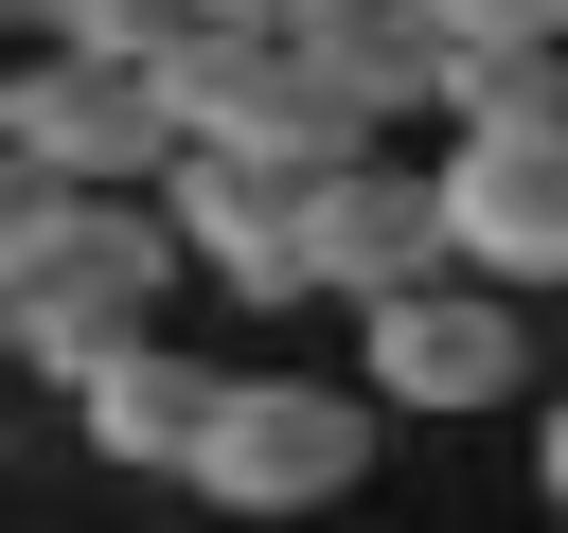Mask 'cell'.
Here are the masks:
<instances>
[{
  "mask_svg": "<svg viewBox=\"0 0 568 533\" xmlns=\"http://www.w3.org/2000/svg\"><path fill=\"white\" fill-rule=\"evenodd\" d=\"M160 284H178L160 195H36V213L0 231V355L71 391L89 355H124V338L160 320Z\"/></svg>",
  "mask_w": 568,
  "mask_h": 533,
  "instance_id": "6da1fadb",
  "label": "cell"
},
{
  "mask_svg": "<svg viewBox=\"0 0 568 533\" xmlns=\"http://www.w3.org/2000/svg\"><path fill=\"white\" fill-rule=\"evenodd\" d=\"M373 480V391H320V373H213V426H195V462H178V497H213V515H337Z\"/></svg>",
  "mask_w": 568,
  "mask_h": 533,
  "instance_id": "7a4b0ae2",
  "label": "cell"
},
{
  "mask_svg": "<svg viewBox=\"0 0 568 533\" xmlns=\"http://www.w3.org/2000/svg\"><path fill=\"white\" fill-rule=\"evenodd\" d=\"M355 391L373 409H515L532 391V320H515V284H479V266H426V284H390V302H355Z\"/></svg>",
  "mask_w": 568,
  "mask_h": 533,
  "instance_id": "3957f363",
  "label": "cell"
},
{
  "mask_svg": "<svg viewBox=\"0 0 568 533\" xmlns=\"http://www.w3.org/2000/svg\"><path fill=\"white\" fill-rule=\"evenodd\" d=\"M0 142H18L53 195H124V178H160V160H178V124H160L142 53H89V36L0 53Z\"/></svg>",
  "mask_w": 568,
  "mask_h": 533,
  "instance_id": "277c9868",
  "label": "cell"
},
{
  "mask_svg": "<svg viewBox=\"0 0 568 533\" xmlns=\"http://www.w3.org/2000/svg\"><path fill=\"white\" fill-rule=\"evenodd\" d=\"M444 266H479V284H568V107L550 124H462L444 160Z\"/></svg>",
  "mask_w": 568,
  "mask_h": 533,
  "instance_id": "5b68a950",
  "label": "cell"
},
{
  "mask_svg": "<svg viewBox=\"0 0 568 533\" xmlns=\"http://www.w3.org/2000/svg\"><path fill=\"white\" fill-rule=\"evenodd\" d=\"M444 266V178L408 160V142H337L320 178H302V284L320 302H390V284H426Z\"/></svg>",
  "mask_w": 568,
  "mask_h": 533,
  "instance_id": "8992f818",
  "label": "cell"
},
{
  "mask_svg": "<svg viewBox=\"0 0 568 533\" xmlns=\"http://www.w3.org/2000/svg\"><path fill=\"white\" fill-rule=\"evenodd\" d=\"M160 231H178L213 284H248V302H302V178H284V160L178 142V160H160Z\"/></svg>",
  "mask_w": 568,
  "mask_h": 533,
  "instance_id": "52a82bcc",
  "label": "cell"
},
{
  "mask_svg": "<svg viewBox=\"0 0 568 533\" xmlns=\"http://www.w3.org/2000/svg\"><path fill=\"white\" fill-rule=\"evenodd\" d=\"M426 53H444V36H426L408 0H302V18H284V71H302V107H320L337 142H390V124L426 107Z\"/></svg>",
  "mask_w": 568,
  "mask_h": 533,
  "instance_id": "ba28073f",
  "label": "cell"
},
{
  "mask_svg": "<svg viewBox=\"0 0 568 533\" xmlns=\"http://www.w3.org/2000/svg\"><path fill=\"white\" fill-rule=\"evenodd\" d=\"M71 426H89L106 462H142V480H178V462H195V426H213V373H195V355H178V338L142 320L124 355H89V373H71Z\"/></svg>",
  "mask_w": 568,
  "mask_h": 533,
  "instance_id": "9c48e42d",
  "label": "cell"
},
{
  "mask_svg": "<svg viewBox=\"0 0 568 533\" xmlns=\"http://www.w3.org/2000/svg\"><path fill=\"white\" fill-rule=\"evenodd\" d=\"M426 107H444V142H462V124H550V107H568V53H550V36H444V53H426Z\"/></svg>",
  "mask_w": 568,
  "mask_h": 533,
  "instance_id": "30bf717a",
  "label": "cell"
},
{
  "mask_svg": "<svg viewBox=\"0 0 568 533\" xmlns=\"http://www.w3.org/2000/svg\"><path fill=\"white\" fill-rule=\"evenodd\" d=\"M408 18H426V36H550V53H568V0H408Z\"/></svg>",
  "mask_w": 568,
  "mask_h": 533,
  "instance_id": "8fae6325",
  "label": "cell"
},
{
  "mask_svg": "<svg viewBox=\"0 0 568 533\" xmlns=\"http://www.w3.org/2000/svg\"><path fill=\"white\" fill-rule=\"evenodd\" d=\"M532 480H550V515H568V409H532Z\"/></svg>",
  "mask_w": 568,
  "mask_h": 533,
  "instance_id": "7c38bea8",
  "label": "cell"
},
{
  "mask_svg": "<svg viewBox=\"0 0 568 533\" xmlns=\"http://www.w3.org/2000/svg\"><path fill=\"white\" fill-rule=\"evenodd\" d=\"M36 195H53V178H36V160H18V142H0V231H18V213H36Z\"/></svg>",
  "mask_w": 568,
  "mask_h": 533,
  "instance_id": "4fadbf2b",
  "label": "cell"
},
{
  "mask_svg": "<svg viewBox=\"0 0 568 533\" xmlns=\"http://www.w3.org/2000/svg\"><path fill=\"white\" fill-rule=\"evenodd\" d=\"M178 18H248V36H284V18H302V0H178Z\"/></svg>",
  "mask_w": 568,
  "mask_h": 533,
  "instance_id": "5bb4252c",
  "label": "cell"
}]
</instances>
